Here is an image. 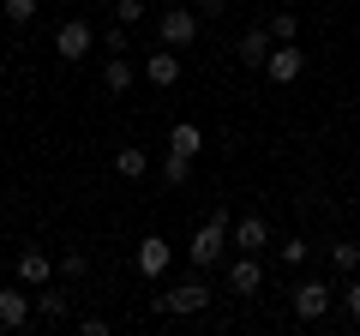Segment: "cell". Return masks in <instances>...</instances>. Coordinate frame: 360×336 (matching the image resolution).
<instances>
[{
	"instance_id": "6da1fadb",
	"label": "cell",
	"mask_w": 360,
	"mask_h": 336,
	"mask_svg": "<svg viewBox=\"0 0 360 336\" xmlns=\"http://www.w3.org/2000/svg\"><path fill=\"white\" fill-rule=\"evenodd\" d=\"M222 252H229V210H210L186 240V259H193V271H210V264H222Z\"/></svg>"
},
{
	"instance_id": "7a4b0ae2",
	"label": "cell",
	"mask_w": 360,
	"mask_h": 336,
	"mask_svg": "<svg viewBox=\"0 0 360 336\" xmlns=\"http://www.w3.org/2000/svg\"><path fill=\"white\" fill-rule=\"evenodd\" d=\"M150 306L162 312V318H193V312L210 306V283H205V276H186V283H174V288H162V295H150Z\"/></svg>"
},
{
	"instance_id": "3957f363",
	"label": "cell",
	"mask_w": 360,
	"mask_h": 336,
	"mask_svg": "<svg viewBox=\"0 0 360 336\" xmlns=\"http://www.w3.org/2000/svg\"><path fill=\"white\" fill-rule=\"evenodd\" d=\"M198 30H205V18L193 13V0H180V6H162V13H156V37H162V49H193L198 42Z\"/></svg>"
},
{
	"instance_id": "277c9868",
	"label": "cell",
	"mask_w": 360,
	"mask_h": 336,
	"mask_svg": "<svg viewBox=\"0 0 360 336\" xmlns=\"http://www.w3.org/2000/svg\"><path fill=\"white\" fill-rule=\"evenodd\" d=\"M96 49V30H90V18H60V25H54V54H60V60H84V54Z\"/></svg>"
},
{
	"instance_id": "5b68a950",
	"label": "cell",
	"mask_w": 360,
	"mask_h": 336,
	"mask_svg": "<svg viewBox=\"0 0 360 336\" xmlns=\"http://www.w3.org/2000/svg\"><path fill=\"white\" fill-rule=\"evenodd\" d=\"M330 300H336V288L324 283V276H307V283H295V318L300 324H319L324 312H330Z\"/></svg>"
},
{
	"instance_id": "8992f818",
	"label": "cell",
	"mask_w": 360,
	"mask_h": 336,
	"mask_svg": "<svg viewBox=\"0 0 360 336\" xmlns=\"http://www.w3.org/2000/svg\"><path fill=\"white\" fill-rule=\"evenodd\" d=\"M300 72H307L300 42H270V54H264V78L270 84H300Z\"/></svg>"
},
{
	"instance_id": "52a82bcc",
	"label": "cell",
	"mask_w": 360,
	"mask_h": 336,
	"mask_svg": "<svg viewBox=\"0 0 360 336\" xmlns=\"http://www.w3.org/2000/svg\"><path fill=\"white\" fill-rule=\"evenodd\" d=\"M168 264H174V246H168L162 234H144L139 252H132V271H139L144 283H156V276H168Z\"/></svg>"
},
{
	"instance_id": "ba28073f",
	"label": "cell",
	"mask_w": 360,
	"mask_h": 336,
	"mask_svg": "<svg viewBox=\"0 0 360 336\" xmlns=\"http://www.w3.org/2000/svg\"><path fill=\"white\" fill-rule=\"evenodd\" d=\"M30 318H37V295H30L25 283H18V288H0V330H25Z\"/></svg>"
},
{
	"instance_id": "9c48e42d",
	"label": "cell",
	"mask_w": 360,
	"mask_h": 336,
	"mask_svg": "<svg viewBox=\"0 0 360 336\" xmlns=\"http://www.w3.org/2000/svg\"><path fill=\"white\" fill-rule=\"evenodd\" d=\"M13 271H18V283H25V288H49L54 276H60V271H54V259L42 252V246H25V252L13 259Z\"/></svg>"
},
{
	"instance_id": "30bf717a",
	"label": "cell",
	"mask_w": 360,
	"mask_h": 336,
	"mask_svg": "<svg viewBox=\"0 0 360 336\" xmlns=\"http://www.w3.org/2000/svg\"><path fill=\"white\" fill-rule=\"evenodd\" d=\"M144 78H150L156 91H174L180 84V49H150L144 54Z\"/></svg>"
},
{
	"instance_id": "8fae6325",
	"label": "cell",
	"mask_w": 360,
	"mask_h": 336,
	"mask_svg": "<svg viewBox=\"0 0 360 336\" xmlns=\"http://www.w3.org/2000/svg\"><path fill=\"white\" fill-rule=\"evenodd\" d=\"M258 283H264V264H258V252H240V259L229 264V295H258Z\"/></svg>"
},
{
	"instance_id": "7c38bea8",
	"label": "cell",
	"mask_w": 360,
	"mask_h": 336,
	"mask_svg": "<svg viewBox=\"0 0 360 336\" xmlns=\"http://www.w3.org/2000/svg\"><path fill=\"white\" fill-rule=\"evenodd\" d=\"M264 54H270V30H264V25L240 30V42H234V60H240V66H258V72H264Z\"/></svg>"
},
{
	"instance_id": "4fadbf2b",
	"label": "cell",
	"mask_w": 360,
	"mask_h": 336,
	"mask_svg": "<svg viewBox=\"0 0 360 336\" xmlns=\"http://www.w3.org/2000/svg\"><path fill=\"white\" fill-rule=\"evenodd\" d=\"M229 240L240 246V252H264V246H270V222H264V217H240Z\"/></svg>"
},
{
	"instance_id": "5bb4252c",
	"label": "cell",
	"mask_w": 360,
	"mask_h": 336,
	"mask_svg": "<svg viewBox=\"0 0 360 336\" xmlns=\"http://www.w3.org/2000/svg\"><path fill=\"white\" fill-rule=\"evenodd\" d=\"M37 318L42 324H60V318H72V295H66V288H37Z\"/></svg>"
},
{
	"instance_id": "9a60e30c",
	"label": "cell",
	"mask_w": 360,
	"mask_h": 336,
	"mask_svg": "<svg viewBox=\"0 0 360 336\" xmlns=\"http://www.w3.org/2000/svg\"><path fill=\"white\" fill-rule=\"evenodd\" d=\"M103 91L108 96H127L132 91V60H127V54H108V60H103Z\"/></svg>"
},
{
	"instance_id": "2e32d148",
	"label": "cell",
	"mask_w": 360,
	"mask_h": 336,
	"mask_svg": "<svg viewBox=\"0 0 360 336\" xmlns=\"http://www.w3.org/2000/svg\"><path fill=\"white\" fill-rule=\"evenodd\" d=\"M115 174L120 181H144V174H150V150H139V144L115 150Z\"/></svg>"
},
{
	"instance_id": "e0dca14e",
	"label": "cell",
	"mask_w": 360,
	"mask_h": 336,
	"mask_svg": "<svg viewBox=\"0 0 360 336\" xmlns=\"http://www.w3.org/2000/svg\"><path fill=\"white\" fill-rule=\"evenodd\" d=\"M162 181H168V186H186V181H193V156L168 144V156H162Z\"/></svg>"
},
{
	"instance_id": "ac0fdd59",
	"label": "cell",
	"mask_w": 360,
	"mask_h": 336,
	"mask_svg": "<svg viewBox=\"0 0 360 336\" xmlns=\"http://www.w3.org/2000/svg\"><path fill=\"white\" fill-rule=\"evenodd\" d=\"M330 271L336 276H354L360 271V240H336L330 246Z\"/></svg>"
},
{
	"instance_id": "d6986e66",
	"label": "cell",
	"mask_w": 360,
	"mask_h": 336,
	"mask_svg": "<svg viewBox=\"0 0 360 336\" xmlns=\"http://www.w3.org/2000/svg\"><path fill=\"white\" fill-rule=\"evenodd\" d=\"M168 144H174V150H186V156H198V150H205V132H198V120H180V127L168 132Z\"/></svg>"
},
{
	"instance_id": "ffe728a7",
	"label": "cell",
	"mask_w": 360,
	"mask_h": 336,
	"mask_svg": "<svg viewBox=\"0 0 360 336\" xmlns=\"http://www.w3.org/2000/svg\"><path fill=\"white\" fill-rule=\"evenodd\" d=\"M264 30H270V42H295V37H300V18H295V13H276Z\"/></svg>"
},
{
	"instance_id": "44dd1931",
	"label": "cell",
	"mask_w": 360,
	"mask_h": 336,
	"mask_svg": "<svg viewBox=\"0 0 360 336\" xmlns=\"http://www.w3.org/2000/svg\"><path fill=\"white\" fill-rule=\"evenodd\" d=\"M54 271H60L66 283H78V276L90 271V259H84V252H60V259H54Z\"/></svg>"
},
{
	"instance_id": "7402d4cb",
	"label": "cell",
	"mask_w": 360,
	"mask_h": 336,
	"mask_svg": "<svg viewBox=\"0 0 360 336\" xmlns=\"http://www.w3.org/2000/svg\"><path fill=\"white\" fill-rule=\"evenodd\" d=\"M96 42H103L108 54H127V49H132V37H127V25H120V18H115V25H108V30H103Z\"/></svg>"
},
{
	"instance_id": "603a6c76",
	"label": "cell",
	"mask_w": 360,
	"mask_h": 336,
	"mask_svg": "<svg viewBox=\"0 0 360 336\" xmlns=\"http://www.w3.org/2000/svg\"><path fill=\"white\" fill-rule=\"evenodd\" d=\"M0 18H13V25H30V18H37V0H0Z\"/></svg>"
},
{
	"instance_id": "cb8c5ba5",
	"label": "cell",
	"mask_w": 360,
	"mask_h": 336,
	"mask_svg": "<svg viewBox=\"0 0 360 336\" xmlns=\"http://www.w3.org/2000/svg\"><path fill=\"white\" fill-rule=\"evenodd\" d=\"M342 312H348V318L360 324V271L348 276V288H342Z\"/></svg>"
},
{
	"instance_id": "d4e9b609",
	"label": "cell",
	"mask_w": 360,
	"mask_h": 336,
	"mask_svg": "<svg viewBox=\"0 0 360 336\" xmlns=\"http://www.w3.org/2000/svg\"><path fill=\"white\" fill-rule=\"evenodd\" d=\"M115 18H120V25H139V18H144V0H115Z\"/></svg>"
},
{
	"instance_id": "484cf974",
	"label": "cell",
	"mask_w": 360,
	"mask_h": 336,
	"mask_svg": "<svg viewBox=\"0 0 360 336\" xmlns=\"http://www.w3.org/2000/svg\"><path fill=\"white\" fill-rule=\"evenodd\" d=\"M78 330H84V336H108V318H96V312H78Z\"/></svg>"
},
{
	"instance_id": "4316f807",
	"label": "cell",
	"mask_w": 360,
	"mask_h": 336,
	"mask_svg": "<svg viewBox=\"0 0 360 336\" xmlns=\"http://www.w3.org/2000/svg\"><path fill=\"white\" fill-rule=\"evenodd\" d=\"M307 252H312L307 240H283V264H307Z\"/></svg>"
},
{
	"instance_id": "83f0119b",
	"label": "cell",
	"mask_w": 360,
	"mask_h": 336,
	"mask_svg": "<svg viewBox=\"0 0 360 336\" xmlns=\"http://www.w3.org/2000/svg\"><path fill=\"white\" fill-rule=\"evenodd\" d=\"M193 13L198 18H222V13H229V0H193Z\"/></svg>"
},
{
	"instance_id": "f1b7e54d",
	"label": "cell",
	"mask_w": 360,
	"mask_h": 336,
	"mask_svg": "<svg viewBox=\"0 0 360 336\" xmlns=\"http://www.w3.org/2000/svg\"><path fill=\"white\" fill-rule=\"evenodd\" d=\"M354 18H360V6H354Z\"/></svg>"
}]
</instances>
